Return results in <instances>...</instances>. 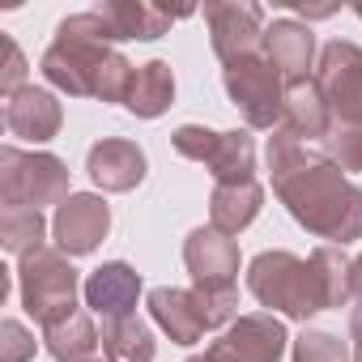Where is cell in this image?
<instances>
[{
  "label": "cell",
  "mask_w": 362,
  "mask_h": 362,
  "mask_svg": "<svg viewBox=\"0 0 362 362\" xmlns=\"http://www.w3.org/2000/svg\"><path fill=\"white\" fill-rule=\"evenodd\" d=\"M103 354H107V362H153V354H158L153 328L136 315L103 320Z\"/></svg>",
  "instance_id": "23"
},
{
  "label": "cell",
  "mask_w": 362,
  "mask_h": 362,
  "mask_svg": "<svg viewBox=\"0 0 362 362\" xmlns=\"http://www.w3.org/2000/svg\"><path fill=\"white\" fill-rule=\"evenodd\" d=\"M77 290H81V277L60 247H39L18 260V294H22L26 315H35V324L47 328V324L73 315Z\"/></svg>",
  "instance_id": "3"
},
{
  "label": "cell",
  "mask_w": 362,
  "mask_h": 362,
  "mask_svg": "<svg viewBox=\"0 0 362 362\" xmlns=\"http://www.w3.org/2000/svg\"><path fill=\"white\" fill-rule=\"evenodd\" d=\"M115 30L111 22L90 9V13H73L56 26L52 47L43 52V77L73 94V98H103V103H124L128 81H132V64L124 52H115Z\"/></svg>",
  "instance_id": "2"
},
{
  "label": "cell",
  "mask_w": 362,
  "mask_h": 362,
  "mask_svg": "<svg viewBox=\"0 0 362 362\" xmlns=\"http://www.w3.org/2000/svg\"><path fill=\"white\" fill-rule=\"evenodd\" d=\"M86 170H90V179H94L103 192H132L141 179H145V153H141L136 141L103 136V141L90 149Z\"/></svg>",
  "instance_id": "14"
},
{
  "label": "cell",
  "mask_w": 362,
  "mask_h": 362,
  "mask_svg": "<svg viewBox=\"0 0 362 362\" xmlns=\"http://www.w3.org/2000/svg\"><path fill=\"white\" fill-rule=\"evenodd\" d=\"M214 184H243V179H256V141L247 128H230L218 141V153L209 162Z\"/></svg>",
  "instance_id": "24"
},
{
  "label": "cell",
  "mask_w": 362,
  "mask_h": 362,
  "mask_svg": "<svg viewBox=\"0 0 362 362\" xmlns=\"http://www.w3.org/2000/svg\"><path fill=\"white\" fill-rule=\"evenodd\" d=\"M349 341H354V362H362V307H354L349 315Z\"/></svg>",
  "instance_id": "32"
},
{
  "label": "cell",
  "mask_w": 362,
  "mask_h": 362,
  "mask_svg": "<svg viewBox=\"0 0 362 362\" xmlns=\"http://www.w3.org/2000/svg\"><path fill=\"white\" fill-rule=\"evenodd\" d=\"M218 141H222V132L201 128V124H184V128H175V132H170V145H175V153H179V158H188V162H205V166L214 162Z\"/></svg>",
  "instance_id": "28"
},
{
  "label": "cell",
  "mask_w": 362,
  "mask_h": 362,
  "mask_svg": "<svg viewBox=\"0 0 362 362\" xmlns=\"http://www.w3.org/2000/svg\"><path fill=\"white\" fill-rule=\"evenodd\" d=\"M324 149L341 170H362V124H337L328 132Z\"/></svg>",
  "instance_id": "29"
},
{
  "label": "cell",
  "mask_w": 362,
  "mask_h": 362,
  "mask_svg": "<svg viewBox=\"0 0 362 362\" xmlns=\"http://www.w3.org/2000/svg\"><path fill=\"white\" fill-rule=\"evenodd\" d=\"M192 303H197L205 332L230 328L239 320V290L235 286H192Z\"/></svg>",
  "instance_id": "26"
},
{
  "label": "cell",
  "mask_w": 362,
  "mask_h": 362,
  "mask_svg": "<svg viewBox=\"0 0 362 362\" xmlns=\"http://www.w3.org/2000/svg\"><path fill=\"white\" fill-rule=\"evenodd\" d=\"M170 103H175V73H170V64L166 60L136 64V73L128 81V94H124V107L136 119H158Z\"/></svg>",
  "instance_id": "20"
},
{
  "label": "cell",
  "mask_w": 362,
  "mask_h": 362,
  "mask_svg": "<svg viewBox=\"0 0 362 362\" xmlns=\"http://www.w3.org/2000/svg\"><path fill=\"white\" fill-rule=\"evenodd\" d=\"M35 354V337L26 332V324L5 320L0 324V362H26Z\"/></svg>",
  "instance_id": "30"
},
{
  "label": "cell",
  "mask_w": 362,
  "mask_h": 362,
  "mask_svg": "<svg viewBox=\"0 0 362 362\" xmlns=\"http://www.w3.org/2000/svg\"><path fill=\"white\" fill-rule=\"evenodd\" d=\"M222 86L247 128H281V98H286V77L269 64V56H252L239 64L222 69Z\"/></svg>",
  "instance_id": "6"
},
{
  "label": "cell",
  "mask_w": 362,
  "mask_h": 362,
  "mask_svg": "<svg viewBox=\"0 0 362 362\" xmlns=\"http://www.w3.org/2000/svg\"><path fill=\"white\" fill-rule=\"evenodd\" d=\"M264 56H269V64L286 81L311 77V60H315V35H311V26L294 22V18H277L264 30Z\"/></svg>",
  "instance_id": "16"
},
{
  "label": "cell",
  "mask_w": 362,
  "mask_h": 362,
  "mask_svg": "<svg viewBox=\"0 0 362 362\" xmlns=\"http://www.w3.org/2000/svg\"><path fill=\"white\" fill-rule=\"evenodd\" d=\"M264 162H269L273 192L281 197V205L303 230L328 239L332 247L362 239V188L349 184L324 145L273 128L264 145Z\"/></svg>",
  "instance_id": "1"
},
{
  "label": "cell",
  "mask_w": 362,
  "mask_h": 362,
  "mask_svg": "<svg viewBox=\"0 0 362 362\" xmlns=\"http://www.w3.org/2000/svg\"><path fill=\"white\" fill-rule=\"evenodd\" d=\"M184 264L197 286H235L239 277V243L218 226H197L184 239Z\"/></svg>",
  "instance_id": "11"
},
{
  "label": "cell",
  "mask_w": 362,
  "mask_h": 362,
  "mask_svg": "<svg viewBox=\"0 0 362 362\" xmlns=\"http://www.w3.org/2000/svg\"><path fill=\"white\" fill-rule=\"evenodd\" d=\"M43 239H47V222H43L39 209H5L0 214V247L13 252L18 260L47 247Z\"/></svg>",
  "instance_id": "25"
},
{
  "label": "cell",
  "mask_w": 362,
  "mask_h": 362,
  "mask_svg": "<svg viewBox=\"0 0 362 362\" xmlns=\"http://www.w3.org/2000/svg\"><path fill=\"white\" fill-rule=\"evenodd\" d=\"M209 43L222 64H239L264 52V9L252 0H209L205 5Z\"/></svg>",
  "instance_id": "8"
},
{
  "label": "cell",
  "mask_w": 362,
  "mask_h": 362,
  "mask_svg": "<svg viewBox=\"0 0 362 362\" xmlns=\"http://www.w3.org/2000/svg\"><path fill=\"white\" fill-rule=\"evenodd\" d=\"M354 13H358V18H362V0H358V5H354Z\"/></svg>",
  "instance_id": "35"
},
{
  "label": "cell",
  "mask_w": 362,
  "mask_h": 362,
  "mask_svg": "<svg viewBox=\"0 0 362 362\" xmlns=\"http://www.w3.org/2000/svg\"><path fill=\"white\" fill-rule=\"evenodd\" d=\"M247 290L256 294L260 307L269 311H281L290 320H311L320 307V294H315V281H311V264L294 252H260L252 264H247Z\"/></svg>",
  "instance_id": "5"
},
{
  "label": "cell",
  "mask_w": 362,
  "mask_h": 362,
  "mask_svg": "<svg viewBox=\"0 0 362 362\" xmlns=\"http://www.w3.org/2000/svg\"><path fill=\"white\" fill-rule=\"evenodd\" d=\"M294 362H354V358H349L341 337L320 332V328H303L294 337Z\"/></svg>",
  "instance_id": "27"
},
{
  "label": "cell",
  "mask_w": 362,
  "mask_h": 362,
  "mask_svg": "<svg viewBox=\"0 0 362 362\" xmlns=\"http://www.w3.org/2000/svg\"><path fill=\"white\" fill-rule=\"evenodd\" d=\"M107 230H111V209L94 192L69 197L52 218V239H56V247L64 256H90L107 239Z\"/></svg>",
  "instance_id": "10"
},
{
  "label": "cell",
  "mask_w": 362,
  "mask_h": 362,
  "mask_svg": "<svg viewBox=\"0 0 362 362\" xmlns=\"http://www.w3.org/2000/svg\"><path fill=\"white\" fill-rule=\"evenodd\" d=\"M69 192V166L56 153H26L18 145L0 149V201L5 209H47L64 205Z\"/></svg>",
  "instance_id": "4"
},
{
  "label": "cell",
  "mask_w": 362,
  "mask_h": 362,
  "mask_svg": "<svg viewBox=\"0 0 362 362\" xmlns=\"http://www.w3.org/2000/svg\"><path fill=\"white\" fill-rule=\"evenodd\" d=\"M264 205V188L256 179H243V184H214L209 197V226H218L222 235H239L256 222Z\"/></svg>",
  "instance_id": "19"
},
{
  "label": "cell",
  "mask_w": 362,
  "mask_h": 362,
  "mask_svg": "<svg viewBox=\"0 0 362 362\" xmlns=\"http://www.w3.org/2000/svg\"><path fill=\"white\" fill-rule=\"evenodd\" d=\"M90 362H103V358H90Z\"/></svg>",
  "instance_id": "36"
},
{
  "label": "cell",
  "mask_w": 362,
  "mask_h": 362,
  "mask_svg": "<svg viewBox=\"0 0 362 362\" xmlns=\"http://www.w3.org/2000/svg\"><path fill=\"white\" fill-rule=\"evenodd\" d=\"M22 77H26V60H22V52H18V43L5 39V81H0V86H5V98L22 90Z\"/></svg>",
  "instance_id": "31"
},
{
  "label": "cell",
  "mask_w": 362,
  "mask_h": 362,
  "mask_svg": "<svg viewBox=\"0 0 362 362\" xmlns=\"http://www.w3.org/2000/svg\"><path fill=\"white\" fill-rule=\"evenodd\" d=\"M98 13L111 22L115 39H162L179 18H188L192 9H162V5H149V0H107L98 5Z\"/></svg>",
  "instance_id": "17"
},
{
  "label": "cell",
  "mask_w": 362,
  "mask_h": 362,
  "mask_svg": "<svg viewBox=\"0 0 362 362\" xmlns=\"http://www.w3.org/2000/svg\"><path fill=\"white\" fill-rule=\"evenodd\" d=\"M149 315L153 324L175 341V345H197L205 337V324L197 315L192 290H175V286H158L149 290Z\"/></svg>",
  "instance_id": "18"
},
{
  "label": "cell",
  "mask_w": 362,
  "mask_h": 362,
  "mask_svg": "<svg viewBox=\"0 0 362 362\" xmlns=\"http://www.w3.org/2000/svg\"><path fill=\"white\" fill-rule=\"evenodd\" d=\"M311 81L320 86L337 124H362V47L332 39L324 43Z\"/></svg>",
  "instance_id": "7"
},
{
  "label": "cell",
  "mask_w": 362,
  "mask_h": 362,
  "mask_svg": "<svg viewBox=\"0 0 362 362\" xmlns=\"http://www.w3.org/2000/svg\"><path fill=\"white\" fill-rule=\"evenodd\" d=\"M307 264H311V281H315V294H320V307L324 311L328 307H345L354 298V277H349L354 260L341 247L324 243V247H315L307 256Z\"/></svg>",
  "instance_id": "21"
},
{
  "label": "cell",
  "mask_w": 362,
  "mask_h": 362,
  "mask_svg": "<svg viewBox=\"0 0 362 362\" xmlns=\"http://www.w3.org/2000/svg\"><path fill=\"white\" fill-rule=\"evenodd\" d=\"M349 277H354V303L362 307V256H354V269H349Z\"/></svg>",
  "instance_id": "33"
},
{
  "label": "cell",
  "mask_w": 362,
  "mask_h": 362,
  "mask_svg": "<svg viewBox=\"0 0 362 362\" xmlns=\"http://www.w3.org/2000/svg\"><path fill=\"white\" fill-rule=\"evenodd\" d=\"M281 128L294 132V136H303V141H311V145H315V141H328V132L337 128V119H332V111H328V103H324V94H320V86H315L311 77L286 81Z\"/></svg>",
  "instance_id": "15"
},
{
  "label": "cell",
  "mask_w": 362,
  "mask_h": 362,
  "mask_svg": "<svg viewBox=\"0 0 362 362\" xmlns=\"http://www.w3.org/2000/svg\"><path fill=\"white\" fill-rule=\"evenodd\" d=\"M286 341L290 332L273 311H247L205 349V358L209 362H281Z\"/></svg>",
  "instance_id": "9"
},
{
  "label": "cell",
  "mask_w": 362,
  "mask_h": 362,
  "mask_svg": "<svg viewBox=\"0 0 362 362\" xmlns=\"http://www.w3.org/2000/svg\"><path fill=\"white\" fill-rule=\"evenodd\" d=\"M64 124V111L56 103L52 90H39V86H22L18 94L5 98V128L9 136H22L30 145H43L60 132Z\"/></svg>",
  "instance_id": "12"
},
{
  "label": "cell",
  "mask_w": 362,
  "mask_h": 362,
  "mask_svg": "<svg viewBox=\"0 0 362 362\" xmlns=\"http://www.w3.org/2000/svg\"><path fill=\"white\" fill-rule=\"evenodd\" d=\"M43 341H47V354L56 362H90L94 349L103 345V332L94 328V320L86 311H73L56 324L43 328Z\"/></svg>",
  "instance_id": "22"
},
{
  "label": "cell",
  "mask_w": 362,
  "mask_h": 362,
  "mask_svg": "<svg viewBox=\"0 0 362 362\" xmlns=\"http://www.w3.org/2000/svg\"><path fill=\"white\" fill-rule=\"evenodd\" d=\"M188 362H209V358H205V354H197V358H188Z\"/></svg>",
  "instance_id": "34"
},
{
  "label": "cell",
  "mask_w": 362,
  "mask_h": 362,
  "mask_svg": "<svg viewBox=\"0 0 362 362\" xmlns=\"http://www.w3.org/2000/svg\"><path fill=\"white\" fill-rule=\"evenodd\" d=\"M81 294H86V307L94 315L124 320V315H132V307L141 298V273L132 264H124V260H111V264H103V269H94L86 277Z\"/></svg>",
  "instance_id": "13"
}]
</instances>
